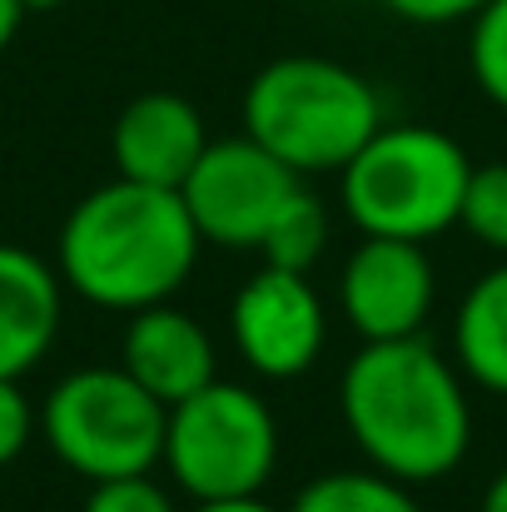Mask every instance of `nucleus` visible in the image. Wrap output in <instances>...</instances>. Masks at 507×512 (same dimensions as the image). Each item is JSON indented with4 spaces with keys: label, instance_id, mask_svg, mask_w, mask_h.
<instances>
[{
    "label": "nucleus",
    "instance_id": "17",
    "mask_svg": "<svg viewBox=\"0 0 507 512\" xmlns=\"http://www.w3.org/2000/svg\"><path fill=\"white\" fill-rule=\"evenodd\" d=\"M458 224L483 249H493V254L507 259V160H498V165H473Z\"/></svg>",
    "mask_w": 507,
    "mask_h": 512
},
{
    "label": "nucleus",
    "instance_id": "14",
    "mask_svg": "<svg viewBox=\"0 0 507 512\" xmlns=\"http://www.w3.org/2000/svg\"><path fill=\"white\" fill-rule=\"evenodd\" d=\"M284 512H423L413 488L378 468H334L309 478Z\"/></svg>",
    "mask_w": 507,
    "mask_h": 512
},
{
    "label": "nucleus",
    "instance_id": "9",
    "mask_svg": "<svg viewBox=\"0 0 507 512\" xmlns=\"http://www.w3.org/2000/svg\"><path fill=\"white\" fill-rule=\"evenodd\" d=\"M334 304L343 324L363 343L423 334V324L438 304V274H433L428 244L363 234L338 269Z\"/></svg>",
    "mask_w": 507,
    "mask_h": 512
},
{
    "label": "nucleus",
    "instance_id": "4",
    "mask_svg": "<svg viewBox=\"0 0 507 512\" xmlns=\"http://www.w3.org/2000/svg\"><path fill=\"white\" fill-rule=\"evenodd\" d=\"M473 179L468 150L438 125H378L338 170V204L358 234L433 244L463 214Z\"/></svg>",
    "mask_w": 507,
    "mask_h": 512
},
{
    "label": "nucleus",
    "instance_id": "19",
    "mask_svg": "<svg viewBox=\"0 0 507 512\" xmlns=\"http://www.w3.org/2000/svg\"><path fill=\"white\" fill-rule=\"evenodd\" d=\"M35 428H40V413L30 393L20 388V378H0V468H10L30 448Z\"/></svg>",
    "mask_w": 507,
    "mask_h": 512
},
{
    "label": "nucleus",
    "instance_id": "24",
    "mask_svg": "<svg viewBox=\"0 0 507 512\" xmlns=\"http://www.w3.org/2000/svg\"><path fill=\"white\" fill-rule=\"evenodd\" d=\"M20 5H25V15H30V10H55V5H65V0H20Z\"/></svg>",
    "mask_w": 507,
    "mask_h": 512
},
{
    "label": "nucleus",
    "instance_id": "16",
    "mask_svg": "<svg viewBox=\"0 0 507 512\" xmlns=\"http://www.w3.org/2000/svg\"><path fill=\"white\" fill-rule=\"evenodd\" d=\"M468 70L478 90L507 115V0H488L468 20Z\"/></svg>",
    "mask_w": 507,
    "mask_h": 512
},
{
    "label": "nucleus",
    "instance_id": "5",
    "mask_svg": "<svg viewBox=\"0 0 507 512\" xmlns=\"http://www.w3.org/2000/svg\"><path fill=\"white\" fill-rule=\"evenodd\" d=\"M169 408L120 363L70 368L40 403V438L60 468L85 483L155 473L165 453Z\"/></svg>",
    "mask_w": 507,
    "mask_h": 512
},
{
    "label": "nucleus",
    "instance_id": "22",
    "mask_svg": "<svg viewBox=\"0 0 507 512\" xmlns=\"http://www.w3.org/2000/svg\"><path fill=\"white\" fill-rule=\"evenodd\" d=\"M478 512H507V468H498V473H493V483L483 488Z\"/></svg>",
    "mask_w": 507,
    "mask_h": 512
},
{
    "label": "nucleus",
    "instance_id": "2",
    "mask_svg": "<svg viewBox=\"0 0 507 512\" xmlns=\"http://www.w3.org/2000/svg\"><path fill=\"white\" fill-rule=\"evenodd\" d=\"M199 229L179 199V189H155L135 179H105L75 199L55 234V269L70 294L105 314H140L169 304L194 264Z\"/></svg>",
    "mask_w": 507,
    "mask_h": 512
},
{
    "label": "nucleus",
    "instance_id": "11",
    "mask_svg": "<svg viewBox=\"0 0 507 512\" xmlns=\"http://www.w3.org/2000/svg\"><path fill=\"white\" fill-rule=\"evenodd\" d=\"M120 368L165 408L184 403L204 383L219 378V348L214 334L174 304H150L130 314L125 339H120Z\"/></svg>",
    "mask_w": 507,
    "mask_h": 512
},
{
    "label": "nucleus",
    "instance_id": "13",
    "mask_svg": "<svg viewBox=\"0 0 507 512\" xmlns=\"http://www.w3.org/2000/svg\"><path fill=\"white\" fill-rule=\"evenodd\" d=\"M453 363L473 388L507 398V259L468 284L453 314Z\"/></svg>",
    "mask_w": 507,
    "mask_h": 512
},
{
    "label": "nucleus",
    "instance_id": "7",
    "mask_svg": "<svg viewBox=\"0 0 507 512\" xmlns=\"http://www.w3.org/2000/svg\"><path fill=\"white\" fill-rule=\"evenodd\" d=\"M299 184H304L299 174L279 165L249 135H224V140L204 145L199 165L179 184V199L204 244L259 249L264 229L274 224V214L284 209V199Z\"/></svg>",
    "mask_w": 507,
    "mask_h": 512
},
{
    "label": "nucleus",
    "instance_id": "20",
    "mask_svg": "<svg viewBox=\"0 0 507 512\" xmlns=\"http://www.w3.org/2000/svg\"><path fill=\"white\" fill-rule=\"evenodd\" d=\"M378 5L408 25H458V20H473L488 0H378Z\"/></svg>",
    "mask_w": 507,
    "mask_h": 512
},
{
    "label": "nucleus",
    "instance_id": "15",
    "mask_svg": "<svg viewBox=\"0 0 507 512\" xmlns=\"http://www.w3.org/2000/svg\"><path fill=\"white\" fill-rule=\"evenodd\" d=\"M329 234H334V219H329V204L314 194V189H294L284 199V209L274 214V224L264 229L259 239V254L269 269H294V274H309L324 249H329Z\"/></svg>",
    "mask_w": 507,
    "mask_h": 512
},
{
    "label": "nucleus",
    "instance_id": "8",
    "mask_svg": "<svg viewBox=\"0 0 507 512\" xmlns=\"http://www.w3.org/2000/svg\"><path fill=\"white\" fill-rule=\"evenodd\" d=\"M229 339L259 378L289 383L319 363L329 343V304L309 274L264 264L229 304Z\"/></svg>",
    "mask_w": 507,
    "mask_h": 512
},
{
    "label": "nucleus",
    "instance_id": "12",
    "mask_svg": "<svg viewBox=\"0 0 507 512\" xmlns=\"http://www.w3.org/2000/svg\"><path fill=\"white\" fill-rule=\"evenodd\" d=\"M60 319V269L25 244H0V378H25L55 348Z\"/></svg>",
    "mask_w": 507,
    "mask_h": 512
},
{
    "label": "nucleus",
    "instance_id": "10",
    "mask_svg": "<svg viewBox=\"0 0 507 512\" xmlns=\"http://www.w3.org/2000/svg\"><path fill=\"white\" fill-rule=\"evenodd\" d=\"M204 145H209L204 115L194 110V100L174 90L135 95L110 125L115 174L135 184H155V189H179L199 165Z\"/></svg>",
    "mask_w": 507,
    "mask_h": 512
},
{
    "label": "nucleus",
    "instance_id": "1",
    "mask_svg": "<svg viewBox=\"0 0 507 512\" xmlns=\"http://www.w3.org/2000/svg\"><path fill=\"white\" fill-rule=\"evenodd\" d=\"M338 418L363 463L408 488L448 478L473 448L468 378L423 334L363 343L343 363Z\"/></svg>",
    "mask_w": 507,
    "mask_h": 512
},
{
    "label": "nucleus",
    "instance_id": "18",
    "mask_svg": "<svg viewBox=\"0 0 507 512\" xmlns=\"http://www.w3.org/2000/svg\"><path fill=\"white\" fill-rule=\"evenodd\" d=\"M80 512H179V508H174V493L155 473H130V478L90 483Z\"/></svg>",
    "mask_w": 507,
    "mask_h": 512
},
{
    "label": "nucleus",
    "instance_id": "21",
    "mask_svg": "<svg viewBox=\"0 0 507 512\" xmlns=\"http://www.w3.org/2000/svg\"><path fill=\"white\" fill-rule=\"evenodd\" d=\"M20 20H25V5H20V0H0V55L10 50V40H15Z\"/></svg>",
    "mask_w": 507,
    "mask_h": 512
},
{
    "label": "nucleus",
    "instance_id": "23",
    "mask_svg": "<svg viewBox=\"0 0 507 512\" xmlns=\"http://www.w3.org/2000/svg\"><path fill=\"white\" fill-rule=\"evenodd\" d=\"M194 512H279L264 498H229V503H194Z\"/></svg>",
    "mask_w": 507,
    "mask_h": 512
},
{
    "label": "nucleus",
    "instance_id": "6",
    "mask_svg": "<svg viewBox=\"0 0 507 512\" xmlns=\"http://www.w3.org/2000/svg\"><path fill=\"white\" fill-rule=\"evenodd\" d=\"M160 463L194 503L259 498L279 468V418L264 393L214 378L169 408Z\"/></svg>",
    "mask_w": 507,
    "mask_h": 512
},
{
    "label": "nucleus",
    "instance_id": "3",
    "mask_svg": "<svg viewBox=\"0 0 507 512\" xmlns=\"http://www.w3.org/2000/svg\"><path fill=\"white\" fill-rule=\"evenodd\" d=\"M383 125L373 80L329 55H279L244 90V135L299 174H338Z\"/></svg>",
    "mask_w": 507,
    "mask_h": 512
}]
</instances>
